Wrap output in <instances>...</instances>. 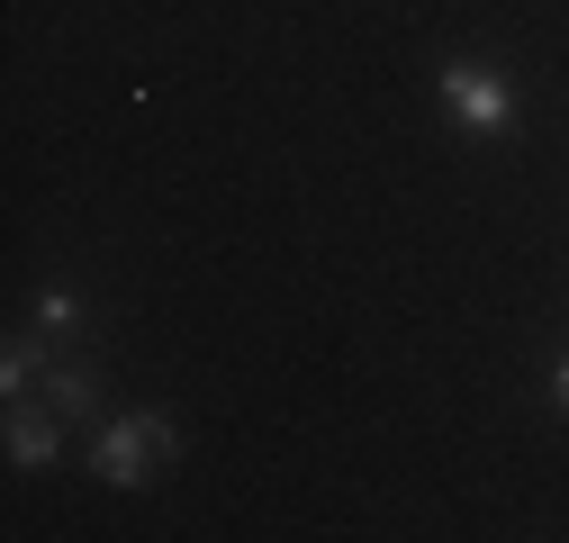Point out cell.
I'll return each instance as SVG.
<instances>
[{
  "instance_id": "1",
  "label": "cell",
  "mask_w": 569,
  "mask_h": 543,
  "mask_svg": "<svg viewBox=\"0 0 569 543\" xmlns=\"http://www.w3.org/2000/svg\"><path fill=\"white\" fill-rule=\"evenodd\" d=\"M172 417H118V426H100V453H91V471L109 490H136V481H154V471L172 462Z\"/></svg>"
},
{
  "instance_id": "2",
  "label": "cell",
  "mask_w": 569,
  "mask_h": 543,
  "mask_svg": "<svg viewBox=\"0 0 569 543\" xmlns=\"http://www.w3.org/2000/svg\"><path fill=\"white\" fill-rule=\"evenodd\" d=\"M443 109L461 118V127H479V136H507L516 127V91H507V73L497 63H443Z\"/></svg>"
},
{
  "instance_id": "3",
  "label": "cell",
  "mask_w": 569,
  "mask_h": 543,
  "mask_svg": "<svg viewBox=\"0 0 569 543\" xmlns=\"http://www.w3.org/2000/svg\"><path fill=\"white\" fill-rule=\"evenodd\" d=\"M54 453H63V407H54V417L19 407V417H10V462H19V471H37V462H54Z\"/></svg>"
},
{
  "instance_id": "4",
  "label": "cell",
  "mask_w": 569,
  "mask_h": 543,
  "mask_svg": "<svg viewBox=\"0 0 569 543\" xmlns=\"http://www.w3.org/2000/svg\"><path fill=\"white\" fill-rule=\"evenodd\" d=\"M46 389H54L63 417H91V407H100V381H91L82 363H54V381H46Z\"/></svg>"
},
{
  "instance_id": "5",
  "label": "cell",
  "mask_w": 569,
  "mask_h": 543,
  "mask_svg": "<svg viewBox=\"0 0 569 543\" xmlns=\"http://www.w3.org/2000/svg\"><path fill=\"white\" fill-rule=\"evenodd\" d=\"M37 326H46V335H73V326H82V299H73V290H37Z\"/></svg>"
},
{
  "instance_id": "6",
  "label": "cell",
  "mask_w": 569,
  "mask_h": 543,
  "mask_svg": "<svg viewBox=\"0 0 569 543\" xmlns=\"http://www.w3.org/2000/svg\"><path fill=\"white\" fill-rule=\"evenodd\" d=\"M28 381H37V345H10V354H0V389H10V398H19Z\"/></svg>"
},
{
  "instance_id": "7",
  "label": "cell",
  "mask_w": 569,
  "mask_h": 543,
  "mask_svg": "<svg viewBox=\"0 0 569 543\" xmlns=\"http://www.w3.org/2000/svg\"><path fill=\"white\" fill-rule=\"evenodd\" d=\"M551 407L569 417V354H560V372H551Z\"/></svg>"
}]
</instances>
